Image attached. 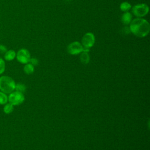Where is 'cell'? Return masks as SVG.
<instances>
[{
	"label": "cell",
	"mask_w": 150,
	"mask_h": 150,
	"mask_svg": "<svg viewBox=\"0 0 150 150\" xmlns=\"http://www.w3.org/2000/svg\"><path fill=\"white\" fill-rule=\"evenodd\" d=\"M129 31L138 38L146 36L150 31V25L148 21L141 18H137L129 23Z\"/></svg>",
	"instance_id": "6da1fadb"
},
{
	"label": "cell",
	"mask_w": 150,
	"mask_h": 150,
	"mask_svg": "<svg viewBox=\"0 0 150 150\" xmlns=\"http://www.w3.org/2000/svg\"><path fill=\"white\" fill-rule=\"evenodd\" d=\"M15 85L16 83L11 77L6 75L0 76V91L6 94H10L15 91Z\"/></svg>",
	"instance_id": "7a4b0ae2"
},
{
	"label": "cell",
	"mask_w": 150,
	"mask_h": 150,
	"mask_svg": "<svg viewBox=\"0 0 150 150\" xmlns=\"http://www.w3.org/2000/svg\"><path fill=\"white\" fill-rule=\"evenodd\" d=\"M132 13L137 18L144 17L149 12V6L144 3L138 4L132 8Z\"/></svg>",
	"instance_id": "3957f363"
},
{
	"label": "cell",
	"mask_w": 150,
	"mask_h": 150,
	"mask_svg": "<svg viewBox=\"0 0 150 150\" xmlns=\"http://www.w3.org/2000/svg\"><path fill=\"white\" fill-rule=\"evenodd\" d=\"M8 102L12 104L13 106L19 105L23 103L25 101V96L23 93L13 91L10 94H9Z\"/></svg>",
	"instance_id": "277c9868"
},
{
	"label": "cell",
	"mask_w": 150,
	"mask_h": 150,
	"mask_svg": "<svg viewBox=\"0 0 150 150\" xmlns=\"http://www.w3.org/2000/svg\"><path fill=\"white\" fill-rule=\"evenodd\" d=\"M16 58L18 62L22 64H26L29 62L30 59V54L29 51L25 48L19 49L16 54Z\"/></svg>",
	"instance_id": "5b68a950"
},
{
	"label": "cell",
	"mask_w": 150,
	"mask_h": 150,
	"mask_svg": "<svg viewBox=\"0 0 150 150\" xmlns=\"http://www.w3.org/2000/svg\"><path fill=\"white\" fill-rule=\"evenodd\" d=\"M96 38L94 35L91 32H87L81 39V45L83 47L90 49L93 47L95 43Z\"/></svg>",
	"instance_id": "8992f818"
},
{
	"label": "cell",
	"mask_w": 150,
	"mask_h": 150,
	"mask_svg": "<svg viewBox=\"0 0 150 150\" xmlns=\"http://www.w3.org/2000/svg\"><path fill=\"white\" fill-rule=\"evenodd\" d=\"M67 52L71 55H77L83 51V46L78 41H74L70 43L67 47Z\"/></svg>",
	"instance_id": "52a82bcc"
},
{
	"label": "cell",
	"mask_w": 150,
	"mask_h": 150,
	"mask_svg": "<svg viewBox=\"0 0 150 150\" xmlns=\"http://www.w3.org/2000/svg\"><path fill=\"white\" fill-rule=\"evenodd\" d=\"M132 15L130 12H125L121 16V22L124 25H129L131 21L132 20Z\"/></svg>",
	"instance_id": "ba28073f"
},
{
	"label": "cell",
	"mask_w": 150,
	"mask_h": 150,
	"mask_svg": "<svg viewBox=\"0 0 150 150\" xmlns=\"http://www.w3.org/2000/svg\"><path fill=\"white\" fill-rule=\"evenodd\" d=\"M16 53L15 52V50L12 49L8 50L4 53V59L6 61H8V62L12 61L16 58Z\"/></svg>",
	"instance_id": "9c48e42d"
},
{
	"label": "cell",
	"mask_w": 150,
	"mask_h": 150,
	"mask_svg": "<svg viewBox=\"0 0 150 150\" xmlns=\"http://www.w3.org/2000/svg\"><path fill=\"white\" fill-rule=\"evenodd\" d=\"M80 60L83 64H88L90 62V55L88 52H82L80 56Z\"/></svg>",
	"instance_id": "30bf717a"
},
{
	"label": "cell",
	"mask_w": 150,
	"mask_h": 150,
	"mask_svg": "<svg viewBox=\"0 0 150 150\" xmlns=\"http://www.w3.org/2000/svg\"><path fill=\"white\" fill-rule=\"evenodd\" d=\"M23 71L26 74H28V75L32 74L35 71L34 66L29 63H26L25 64L23 67Z\"/></svg>",
	"instance_id": "8fae6325"
},
{
	"label": "cell",
	"mask_w": 150,
	"mask_h": 150,
	"mask_svg": "<svg viewBox=\"0 0 150 150\" xmlns=\"http://www.w3.org/2000/svg\"><path fill=\"white\" fill-rule=\"evenodd\" d=\"M14 106L9 103H7L4 105L3 111L6 114H9L13 111Z\"/></svg>",
	"instance_id": "7c38bea8"
},
{
	"label": "cell",
	"mask_w": 150,
	"mask_h": 150,
	"mask_svg": "<svg viewBox=\"0 0 150 150\" xmlns=\"http://www.w3.org/2000/svg\"><path fill=\"white\" fill-rule=\"evenodd\" d=\"M131 8H132L131 5L128 2H123L120 5V8L121 11L124 12H128V11H129L131 9Z\"/></svg>",
	"instance_id": "4fadbf2b"
},
{
	"label": "cell",
	"mask_w": 150,
	"mask_h": 150,
	"mask_svg": "<svg viewBox=\"0 0 150 150\" xmlns=\"http://www.w3.org/2000/svg\"><path fill=\"white\" fill-rule=\"evenodd\" d=\"M8 102V97L6 93L0 91V105H4Z\"/></svg>",
	"instance_id": "5bb4252c"
},
{
	"label": "cell",
	"mask_w": 150,
	"mask_h": 150,
	"mask_svg": "<svg viewBox=\"0 0 150 150\" xmlns=\"http://www.w3.org/2000/svg\"><path fill=\"white\" fill-rule=\"evenodd\" d=\"M26 90V87L24 84L22 83H16L15 85V90L22 93H23L25 92Z\"/></svg>",
	"instance_id": "9a60e30c"
},
{
	"label": "cell",
	"mask_w": 150,
	"mask_h": 150,
	"mask_svg": "<svg viewBox=\"0 0 150 150\" xmlns=\"http://www.w3.org/2000/svg\"><path fill=\"white\" fill-rule=\"evenodd\" d=\"M5 70V60L0 57V75L2 74Z\"/></svg>",
	"instance_id": "2e32d148"
},
{
	"label": "cell",
	"mask_w": 150,
	"mask_h": 150,
	"mask_svg": "<svg viewBox=\"0 0 150 150\" xmlns=\"http://www.w3.org/2000/svg\"><path fill=\"white\" fill-rule=\"evenodd\" d=\"M29 63L32 64L33 66H35L39 64V60L36 58H30Z\"/></svg>",
	"instance_id": "e0dca14e"
},
{
	"label": "cell",
	"mask_w": 150,
	"mask_h": 150,
	"mask_svg": "<svg viewBox=\"0 0 150 150\" xmlns=\"http://www.w3.org/2000/svg\"><path fill=\"white\" fill-rule=\"evenodd\" d=\"M7 50H8L7 48L5 45H0V53L1 54L5 53Z\"/></svg>",
	"instance_id": "ac0fdd59"
}]
</instances>
